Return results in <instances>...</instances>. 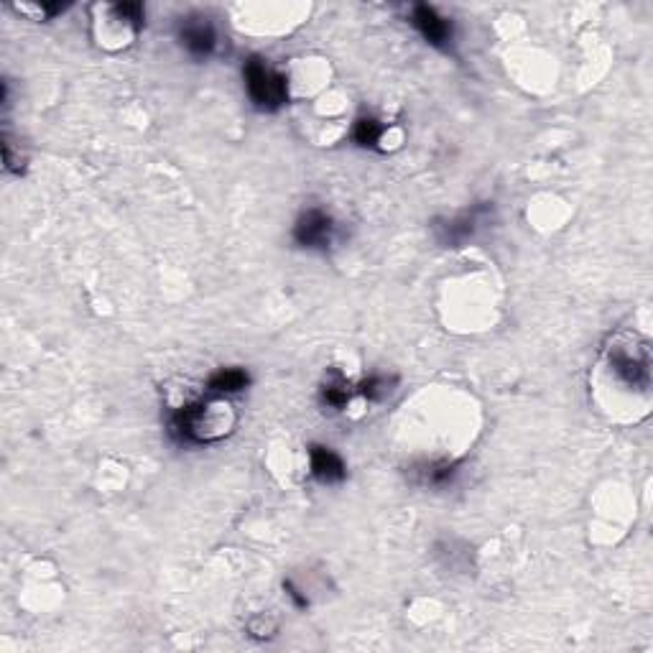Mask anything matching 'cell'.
Returning a JSON list of instances; mask_svg holds the SVG:
<instances>
[{
    "mask_svg": "<svg viewBox=\"0 0 653 653\" xmlns=\"http://www.w3.org/2000/svg\"><path fill=\"white\" fill-rule=\"evenodd\" d=\"M391 386H393V378L375 373L370 375V378H365L363 383H358V386H355V393L368 398V401H383V398L391 393Z\"/></svg>",
    "mask_w": 653,
    "mask_h": 653,
    "instance_id": "13",
    "label": "cell"
},
{
    "mask_svg": "<svg viewBox=\"0 0 653 653\" xmlns=\"http://www.w3.org/2000/svg\"><path fill=\"white\" fill-rule=\"evenodd\" d=\"M610 365L615 373L625 378V383L631 386H648V350L646 345H631V342H615L610 350Z\"/></svg>",
    "mask_w": 653,
    "mask_h": 653,
    "instance_id": "6",
    "label": "cell"
},
{
    "mask_svg": "<svg viewBox=\"0 0 653 653\" xmlns=\"http://www.w3.org/2000/svg\"><path fill=\"white\" fill-rule=\"evenodd\" d=\"M179 44L187 49L189 57L194 59H210L217 49V31L205 16H184L179 21Z\"/></svg>",
    "mask_w": 653,
    "mask_h": 653,
    "instance_id": "5",
    "label": "cell"
},
{
    "mask_svg": "<svg viewBox=\"0 0 653 653\" xmlns=\"http://www.w3.org/2000/svg\"><path fill=\"white\" fill-rule=\"evenodd\" d=\"M490 215H493V207L475 205L470 210L460 212V215L449 217V220L437 222L434 225V235H437V240L444 248H460L467 240L475 238V233L490 220Z\"/></svg>",
    "mask_w": 653,
    "mask_h": 653,
    "instance_id": "4",
    "label": "cell"
},
{
    "mask_svg": "<svg viewBox=\"0 0 653 653\" xmlns=\"http://www.w3.org/2000/svg\"><path fill=\"white\" fill-rule=\"evenodd\" d=\"M457 465L455 462H429L419 470V480L429 488H447L452 480L457 477Z\"/></svg>",
    "mask_w": 653,
    "mask_h": 653,
    "instance_id": "11",
    "label": "cell"
},
{
    "mask_svg": "<svg viewBox=\"0 0 653 653\" xmlns=\"http://www.w3.org/2000/svg\"><path fill=\"white\" fill-rule=\"evenodd\" d=\"M355 386H350L345 375L340 370H332L327 378H324L322 388H319V401H322L324 409L332 411H342L347 404H350V398H353Z\"/></svg>",
    "mask_w": 653,
    "mask_h": 653,
    "instance_id": "9",
    "label": "cell"
},
{
    "mask_svg": "<svg viewBox=\"0 0 653 653\" xmlns=\"http://www.w3.org/2000/svg\"><path fill=\"white\" fill-rule=\"evenodd\" d=\"M243 77L250 103L263 113H276L289 103V82L266 59L250 57L243 64Z\"/></svg>",
    "mask_w": 653,
    "mask_h": 653,
    "instance_id": "2",
    "label": "cell"
},
{
    "mask_svg": "<svg viewBox=\"0 0 653 653\" xmlns=\"http://www.w3.org/2000/svg\"><path fill=\"white\" fill-rule=\"evenodd\" d=\"M411 26L424 36L426 44L437 46V49H449V46H452V39H455L452 21L444 18L437 8L424 6V3L411 8Z\"/></svg>",
    "mask_w": 653,
    "mask_h": 653,
    "instance_id": "7",
    "label": "cell"
},
{
    "mask_svg": "<svg viewBox=\"0 0 653 653\" xmlns=\"http://www.w3.org/2000/svg\"><path fill=\"white\" fill-rule=\"evenodd\" d=\"M222 404L215 401H189L169 414L166 432L177 444H210L225 437V421L217 419Z\"/></svg>",
    "mask_w": 653,
    "mask_h": 653,
    "instance_id": "1",
    "label": "cell"
},
{
    "mask_svg": "<svg viewBox=\"0 0 653 653\" xmlns=\"http://www.w3.org/2000/svg\"><path fill=\"white\" fill-rule=\"evenodd\" d=\"M250 386V375L243 368H220L212 373L207 381V391L215 396H233V393H243Z\"/></svg>",
    "mask_w": 653,
    "mask_h": 653,
    "instance_id": "10",
    "label": "cell"
},
{
    "mask_svg": "<svg viewBox=\"0 0 653 653\" xmlns=\"http://www.w3.org/2000/svg\"><path fill=\"white\" fill-rule=\"evenodd\" d=\"M337 222L330 212L309 207L299 215L294 225V243L307 250H327L335 243Z\"/></svg>",
    "mask_w": 653,
    "mask_h": 653,
    "instance_id": "3",
    "label": "cell"
},
{
    "mask_svg": "<svg viewBox=\"0 0 653 653\" xmlns=\"http://www.w3.org/2000/svg\"><path fill=\"white\" fill-rule=\"evenodd\" d=\"M309 470H312L314 480L324 485L342 483L347 477V467L342 457L332 447H324V444L309 447Z\"/></svg>",
    "mask_w": 653,
    "mask_h": 653,
    "instance_id": "8",
    "label": "cell"
},
{
    "mask_svg": "<svg viewBox=\"0 0 653 653\" xmlns=\"http://www.w3.org/2000/svg\"><path fill=\"white\" fill-rule=\"evenodd\" d=\"M383 123L375 118H358L353 125V141L363 148H375L383 138Z\"/></svg>",
    "mask_w": 653,
    "mask_h": 653,
    "instance_id": "12",
    "label": "cell"
},
{
    "mask_svg": "<svg viewBox=\"0 0 653 653\" xmlns=\"http://www.w3.org/2000/svg\"><path fill=\"white\" fill-rule=\"evenodd\" d=\"M286 590H289V597L296 602V605H299V608H307V605H309L307 597H301L299 590H296V587L291 585V582H286Z\"/></svg>",
    "mask_w": 653,
    "mask_h": 653,
    "instance_id": "14",
    "label": "cell"
}]
</instances>
